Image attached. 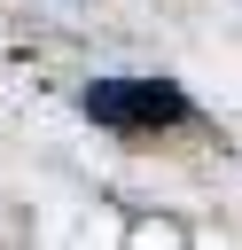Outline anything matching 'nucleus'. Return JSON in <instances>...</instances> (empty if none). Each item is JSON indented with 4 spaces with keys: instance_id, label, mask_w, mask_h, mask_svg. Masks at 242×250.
I'll return each instance as SVG.
<instances>
[{
    "instance_id": "1",
    "label": "nucleus",
    "mask_w": 242,
    "mask_h": 250,
    "mask_svg": "<svg viewBox=\"0 0 242 250\" xmlns=\"http://www.w3.org/2000/svg\"><path fill=\"white\" fill-rule=\"evenodd\" d=\"M86 117L109 125V133H156V125L187 117V94L172 78H94L86 86Z\"/></svg>"
}]
</instances>
